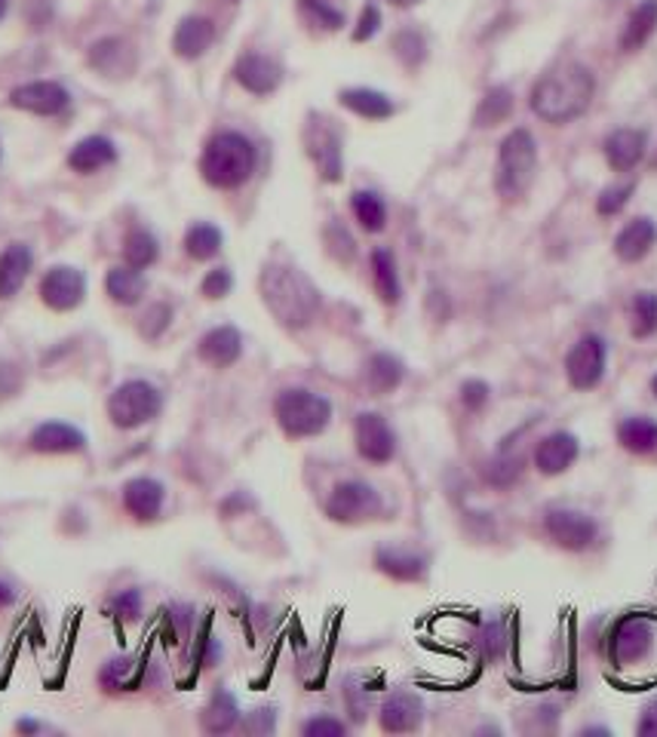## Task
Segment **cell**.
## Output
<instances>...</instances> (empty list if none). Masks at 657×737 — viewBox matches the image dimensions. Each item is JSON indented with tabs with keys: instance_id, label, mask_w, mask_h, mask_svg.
Listing matches in <instances>:
<instances>
[{
	"instance_id": "cell-23",
	"label": "cell",
	"mask_w": 657,
	"mask_h": 737,
	"mask_svg": "<svg viewBox=\"0 0 657 737\" xmlns=\"http://www.w3.org/2000/svg\"><path fill=\"white\" fill-rule=\"evenodd\" d=\"M31 265H34V256L25 243H13L0 253V301L13 299L15 292L25 287Z\"/></svg>"
},
{
	"instance_id": "cell-49",
	"label": "cell",
	"mask_w": 657,
	"mask_h": 737,
	"mask_svg": "<svg viewBox=\"0 0 657 737\" xmlns=\"http://www.w3.org/2000/svg\"><path fill=\"white\" fill-rule=\"evenodd\" d=\"M169 320H172V311H169L166 304H154L148 314H145V326H142V332H145L148 338H157V335L169 326Z\"/></svg>"
},
{
	"instance_id": "cell-13",
	"label": "cell",
	"mask_w": 657,
	"mask_h": 737,
	"mask_svg": "<svg viewBox=\"0 0 657 737\" xmlns=\"http://www.w3.org/2000/svg\"><path fill=\"white\" fill-rule=\"evenodd\" d=\"M304 145L311 160L326 181H342V136L328 126L326 118H311L304 130Z\"/></svg>"
},
{
	"instance_id": "cell-37",
	"label": "cell",
	"mask_w": 657,
	"mask_h": 737,
	"mask_svg": "<svg viewBox=\"0 0 657 737\" xmlns=\"http://www.w3.org/2000/svg\"><path fill=\"white\" fill-rule=\"evenodd\" d=\"M350 210H354L357 222L369 234H378V231H385V225H388V206H385V200L375 194V191H357V194L350 197Z\"/></svg>"
},
{
	"instance_id": "cell-20",
	"label": "cell",
	"mask_w": 657,
	"mask_h": 737,
	"mask_svg": "<svg viewBox=\"0 0 657 737\" xmlns=\"http://www.w3.org/2000/svg\"><path fill=\"white\" fill-rule=\"evenodd\" d=\"M197 354H200V360L210 362L215 369H227L243 354V335L234 326H215V330H210L200 338Z\"/></svg>"
},
{
	"instance_id": "cell-16",
	"label": "cell",
	"mask_w": 657,
	"mask_h": 737,
	"mask_svg": "<svg viewBox=\"0 0 657 737\" xmlns=\"http://www.w3.org/2000/svg\"><path fill=\"white\" fill-rule=\"evenodd\" d=\"M234 77H237L240 87L249 90L253 96H270L283 83V68H280V62H274L270 56L246 53L234 65Z\"/></svg>"
},
{
	"instance_id": "cell-18",
	"label": "cell",
	"mask_w": 657,
	"mask_h": 737,
	"mask_svg": "<svg viewBox=\"0 0 657 737\" xmlns=\"http://www.w3.org/2000/svg\"><path fill=\"white\" fill-rule=\"evenodd\" d=\"M166 489L164 482L151 480V477H135L123 485V507L133 513L135 520L151 523L164 511Z\"/></svg>"
},
{
	"instance_id": "cell-54",
	"label": "cell",
	"mask_w": 657,
	"mask_h": 737,
	"mask_svg": "<svg viewBox=\"0 0 657 737\" xmlns=\"http://www.w3.org/2000/svg\"><path fill=\"white\" fill-rule=\"evenodd\" d=\"M652 393H655V397H657V376L652 378Z\"/></svg>"
},
{
	"instance_id": "cell-42",
	"label": "cell",
	"mask_w": 657,
	"mask_h": 737,
	"mask_svg": "<svg viewBox=\"0 0 657 737\" xmlns=\"http://www.w3.org/2000/svg\"><path fill=\"white\" fill-rule=\"evenodd\" d=\"M492 403V388L482 381V378H470L461 384V406L467 412H482V409Z\"/></svg>"
},
{
	"instance_id": "cell-33",
	"label": "cell",
	"mask_w": 657,
	"mask_h": 737,
	"mask_svg": "<svg viewBox=\"0 0 657 737\" xmlns=\"http://www.w3.org/2000/svg\"><path fill=\"white\" fill-rule=\"evenodd\" d=\"M240 719V707H237V697L231 692H215L210 697V704L203 710V716H200V723L203 728L210 732V735H224V732H231Z\"/></svg>"
},
{
	"instance_id": "cell-45",
	"label": "cell",
	"mask_w": 657,
	"mask_h": 737,
	"mask_svg": "<svg viewBox=\"0 0 657 737\" xmlns=\"http://www.w3.org/2000/svg\"><path fill=\"white\" fill-rule=\"evenodd\" d=\"M301 732L308 737H342L347 735V725L335 716H314V719L301 725Z\"/></svg>"
},
{
	"instance_id": "cell-53",
	"label": "cell",
	"mask_w": 657,
	"mask_h": 737,
	"mask_svg": "<svg viewBox=\"0 0 657 737\" xmlns=\"http://www.w3.org/2000/svg\"><path fill=\"white\" fill-rule=\"evenodd\" d=\"M7 10H10V0H0V19L7 15Z\"/></svg>"
},
{
	"instance_id": "cell-30",
	"label": "cell",
	"mask_w": 657,
	"mask_h": 737,
	"mask_svg": "<svg viewBox=\"0 0 657 737\" xmlns=\"http://www.w3.org/2000/svg\"><path fill=\"white\" fill-rule=\"evenodd\" d=\"M657 29V0H643L633 13H630L627 25L621 31V49L624 53H636L648 44V37Z\"/></svg>"
},
{
	"instance_id": "cell-36",
	"label": "cell",
	"mask_w": 657,
	"mask_h": 737,
	"mask_svg": "<svg viewBox=\"0 0 657 737\" xmlns=\"http://www.w3.org/2000/svg\"><path fill=\"white\" fill-rule=\"evenodd\" d=\"M513 114V92L508 87H492V90L482 96L477 114H474V123L477 126H486L492 130L498 123H504Z\"/></svg>"
},
{
	"instance_id": "cell-1",
	"label": "cell",
	"mask_w": 657,
	"mask_h": 737,
	"mask_svg": "<svg viewBox=\"0 0 657 737\" xmlns=\"http://www.w3.org/2000/svg\"><path fill=\"white\" fill-rule=\"evenodd\" d=\"M593 92H597V80L590 75V68H583L578 62H563V65L550 68L547 75H541L528 105L541 121L568 123L581 118L583 111L590 108Z\"/></svg>"
},
{
	"instance_id": "cell-43",
	"label": "cell",
	"mask_w": 657,
	"mask_h": 737,
	"mask_svg": "<svg viewBox=\"0 0 657 737\" xmlns=\"http://www.w3.org/2000/svg\"><path fill=\"white\" fill-rule=\"evenodd\" d=\"M108 612L123 621H135L142 615V593L138 590H120L114 600L108 602Z\"/></svg>"
},
{
	"instance_id": "cell-24",
	"label": "cell",
	"mask_w": 657,
	"mask_h": 737,
	"mask_svg": "<svg viewBox=\"0 0 657 737\" xmlns=\"http://www.w3.org/2000/svg\"><path fill=\"white\" fill-rule=\"evenodd\" d=\"M118 160V148H114V142L105 136H90V138H80L71 154H68V166L80 172V176H90V172H99V169H105Z\"/></svg>"
},
{
	"instance_id": "cell-52",
	"label": "cell",
	"mask_w": 657,
	"mask_h": 737,
	"mask_svg": "<svg viewBox=\"0 0 657 737\" xmlns=\"http://www.w3.org/2000/svg\"><path fill=\"white\" fill-rule=\"evenodd\" d=\"M15 600V593H13V588H10V584H3V581H0V605H10V602Z\"/></svg>"
},
{
	"instance_id": "cell-9",
	"label": "cell",
	"mask_w": 657,
	"mask_h": 737,
	"mask_svg": "<svg viewBox=\"0 0 657 737\" xmlns=\"http://www.w3.org/2000/svg\"><path fill=\"white\" fill-rule=\"evenodd\" d=\"M657 639V624L645 615H627L621 617L609 633V658L614 667H636L643 663Z\"/></svg>"
},
{
	"instance_id": "cell-32",
	"label": "cell",
	"mask_w": 657,
	"mask_h": 737,
	"mask_svg": "<svg viewBox=\"0 0 657 737\" xmlns=\"http://www.w3.org/2000/svg\"><path fill=\"white\" fill-rule=\"evenodd\" d=\"M372 280H375V292L385 304H397L400 295H403V287H400V273H397V261H393V253L390 249H375L372 253Z\"/></svg>"
},
{
	"instance_id": "cell-40",
	"label": "cell",
	"mask_w": 657,
	"mask_h": 737,
	"mask_svg": "<svg viewBox=\"0 0 657 737\" xmlns=\"http://www.w3.org/2000/svg\"><path fill=\"white\" fill-rule=\"evenodd\" d=\"M99 682L108 692H133L138 685V663L133 658H111L99 673Z\"/></svg>"
},
{
	"instance_id": "cell-21",
	"label": "cell",
	"mask_w": 657,
	"mask_h": 737,
	"mask_svg": "<svg viewBox=\"0 0 657 737\" xmlns=\"http://www.w3.org/2000/svg\"><path fill=\"white\" fill-rule=\"evenodd\" d=\"M31 449L46 451V455H68V451L87 449V437L65 422H44L31 431Z\"/></svg>"
},
{
	"instance_id": "cell-38",
	"label": "cell",
	"mask_w": 657,
	"mask_h": 737,
	"mask_svg": "<svg viewBox=\"0 0 657 737\" xmlns=\"http://www.w3.org/2000/svg\"><path fill=\"white\" fill-rule=\"evenodd\" d=\"M222 249V231L210 222H200V225L188 227L185 234V253L197 261H207V258L219 256Z\"/></svg>"
},
{
	"instance_id": "cell-4",
	"label": "cell",
	"mask_w": 657,
	"mask_h": 737,
	"mask_svg": "<svg viewBox=\"0 0 657 737\" xmlns=\"http://www.w3.org/2000/svg\"><path fill=\"white\" fill-rule=\"evenodd\" d=\"M538 169V145L528 130H513L504 136L498 148V166H494V191L504 200H523L532 188Z\"/></svg>"
},
{
	"instance_id": "cell-39",
	"label": "cell",
	"mask_w": 657,
	"mask_h": 737,
	"mask_svg": "<svg viewBox=\"0 0 657 737\" xmlns=\"http://www.w3.org/2000/svg\"><path fill=\"white\" fill-rule=\"evenodd\" d=\"M482 477H486V482L494 485V489H508V485H513V482L523 477V458H516L513 451L501 449L494 458L486 461Z\"/></svg>"
},
{
	"instance_id": "cell-5",
	"label": "cell",
	"mask_w": 657,
	"mask_h": 737,
	"mask_svg": "<svg viewBox=\"0 0 657 737\" xmlns=\"http://www.w3.org/2000/svg\"><path fill=\"white\" fill-rule=\"evenodd\" d=\"M274 415L289 439L320 437L332 422V403L328 397L308 388H286L274 400Z\"/></svg>"
},
{
	"instance_id": "cell-34",
	"label": "cell",
	"mask_w": 657,
	"mask_h": 737,
	"mask_svg": "<svg viewBox=\"0 0 657 737\" xmlns=\"http://www.w3.org/2000/svg\"><path fill=\"white\" fill-rule=\"evenodd\" d=\"M145 273L138 271V268H114V271L108 273L105 289L111 299L118 301V304H135V301L145 295Z\"/></svg>"
},
{
	"instance_id": "cell-2",
	"label": "cell",
	"mask_w": 657,
	"mask_h": 737,
	"mask_svg": "<svg viewBox=\"0 0 657 737\" xmlns=\"http://www.w3.org/2000/svg\"><path fill=\"white\" fill-rule=\"evenodd\" d=\"M261 299L268 311L286 330H301L308 326L320 311V292L316 287L292 265H268L258 280Z\"/></svg>"
},
{
	"instance_id": "cell-14",
	"label": "cell",
	"mask_w": 657,
	"mask_h": 737,
	"mask_svg": "<svg viewBox=\"0 0 657 737\" xmlns=\"http://www.w3.org/2000/svg\"><path fill=\"white\" fill-rule=\"evenodd\" d=\"M10 105L29 114H41V118H56L71 105V96L56 80H34L10 92Z\"/></svg>"
},
{
	"instance_id": "cell-25",
	"label": "cell",
	"mask_w": 657,
	"mask_h": 737,
	"mask_svg": "<svg viewBox=\"0 0 657 737\" xmlns=\"http://www.w3.org/2000/svg\"><path fill=\"white\" fill-rule=\"evenodd\" d=\"M657 243V225L652 219H633L617 237H614V253L621 261H643L648 253H652V246Z\"/></svg>"
},
{
	"instance_id": "cell-19",
	"label": "cell",
	"mask_w": 657,
	"mask_h": 737,
	"mask_svg": "<svg viewBox=\"0 0 657 737\" xmlns=\"http://www.w3.org/2000/svg\"><path fill=\"white\" fill-rule=\"evenodd\" d=\"M645 148H648V136L643 130H633V126H624V130H614L612 136L605 138V160L612 166L614 172H630L636 169L639 160L645 157Z\"/></svg>"
},
{
	"instance_id": "cell-8",
	"label": "cell",
	"mask_w": 657,
	"mask_h": 737,
	"mask_svg": "<svg viewBox=\"0 0 657 737\" xmlns=\"http://www.w3.org/2000/svg\"><path fill=\"white\" fill-rule=\"evenodd\" d=\"M385 513V498L366 480L338 482L326 498V516L332 523L357 526L366 520H378Z\"/></svg>"
},
{
	"instance_id": "cell-47",
	"label": "cell",
	"mask_w": 657,
	"mask_h": 737,
	"mask_svg": "<svg viewBox=\"0 0 657 737\" xmlns=\"http://www.w3.org/2000/svg\"><path fill=\"white\" fill-rule=\"evenodd\" d=\"M301 10H304V13L314 15V19H316V22H320V25H323V29H328V31L342 29L344 15L338 13V10H332V7H326L323 0H301Z\"/></svg>"
},
{
	"instance_id": "cell-26",
	"label": "cell",
	"mask_w": 657,
	"mask_h": 737,
	"mask_svg": "<svg viewBox=\"0 0 657 737\" xmlns=\"http://www.w3.org/2000/svg\"><path fill=\"white\" fill-rule=\"evenodd\" d=\"M215 41V29H212L210 19L203 15H188L181 19L176 37H172V49L179 53L181 59H200Z\"/></svg>"
},
{
	"instance_id": "cell-44",
	"label": "cell",
	"mask_w": 657,
	"mask_h": 737,
	"mask_svg": "<svg viewBox=\"0 0 657 737\" xmlns=\"http://www.w3.org/2000/svg\"><path fill=\"white\" fill-rule=\"evenodd\" d=\"M630 194H633V185H614V188H605L597 200L599 215H617V212L627 206Z\"/></svg>"
},
{
	"instance_id": "cell-29",
	"label": "cell",
	"mask_w": 657,
	"mask_h": 737,
	"mask_svg": "<svg viewBox=\"0 0 657 737\" xmlns=\"http://www.w3.org/2000/svg\"><path fill=\"white\" fill-rule=\"evenodd\" d=\"M90 65L108 77H126L135 68L133 49L118 37H108V41H99L90 49Z\"/></svg>"
},
{
	"instance_id": "cell-41",
	"label": "cell",
	"mask_w": 657,
	"mask_h": 737,
	"mask_svg": "<svg viewBox=\"0 0 657 737\" xmlns=\"http://www.w3.org/2000/svg\"><path fill=\"white\" fill-rule=\"evenodd\" d=\"M630 326L636 338H652L657 332V295L655 292H639L630 308Z\"/></svg>"
},
{
	"instance_id": "cell-50",
	"label": "cell",
	"mask_w": 657,
	"mask_h": 737,
	"mask_svg": "<svg viewBox=\"0 0 657 737\" xmlns=\"http://www.w3.org/2000/svg\"><path fill=\"white\" fill-rule=\"evenodd\" d=\"M243 728H246V732H261V735H265V732H274V707L255 710L253 716L243 723Z\"/></svg>"
},
{
	"instance_id": "cell-46",
	"label": "cell",
	"mask_w": 657,
	"mask_h": 737,
	"mask_svg": "<svg viewBox=\"0 0 657 737\" xmlns=\"http://www.w3.org/2000/svg\"><path fill=\"white\" fill-rule=\"evenodd\" d=\"M231 287H234V277H231V271L227 268H212L207 277H203V295L207 299H224L227 292H231Z\"/></svg>"
},
{
	"instance_id": "cell-11",
	"label": "cell",
	"mask_w": 657,
	"mask_h": 737,
	"mask_svg": "<svg viewBox=\"0 0 657 737\" xmlns=\"http://www.w3.org/2000/svg\"><path fill=\"white\" fill-rule=\"evenodd\" d=\"M354 443L359 458L369 465H390L397 458V434L378 412H359L354 422Z\"/></svg>"
},
{
	"instance_id": "cell-6",
	"label": "cell",
	"mask_w": 657,
	"mask_h": 737,
	"mask_svg": "<svg viewBox=\"0 0 657 737\" xmlns=\"http://www.w3.org/2000/svg\"><path fill=\"white\" fill-rule=\"evenodd\" d=\"M544 535L566 554H587L599 541V523L571 504H550L541 516Z\"/></svg>"
},
{
	"instance_id": "cell-22",
	"label": "cell",
	"mask_w": 657,
	"mask_h": 737,
	"mask_svg": "<svg viewBox=\"0 0 657 737\" xmlns=\"http://www.w3.org/2000/svg\"><path fill=\"white\" fill-rule=\"evenodd\" d=\"M375 566L393 581H421L427 574V559L409 547H378Z\"/></svg>"
},
{
	"instance_id": "cell-31",
	"label": "cell",
	"mask_w": 657,
	"mask_h": 737,
	"mask_svg": "<svg viewBox=\"0 0 657 737\" xmlns=\"http://www.w3.org/2000/svg\"><path fill=\"white\" fill-rule=\"evenodd\" d=\"M405 378V366L400 357H393V354H375L369 366H366V384H369V391L378 393V397H385V393L397 391L400 384H403Z\"/></svg>"
},
{
	"instance_id": "cell-17",
	"label": "cell",
	"mask_w": 657,
	"mask_h": 737,
	"mask_svg": "<svg viewBox=\"0 0 657 737\" xmlns=\"http://www.w3.org/2000/svg\"><path fill=\"white\" fill-rule=\"evenodd\" d=\"M378 723L390 735H409V732H419L424 723V704H421L419 694L412 692H393L381 704V716Z\"/></svg>"
},
{
	"instance_id": "cell-3",
	"label": "cell",
	"mask_w": 657,
	"mask_h": 737,
	"mask_svg": "<svg viewBox=\"0 0 657 737\" xmlns=\"http://www.w3.org/2000/svg\"><path fill=\"white\" fill-rule=\"evenodd\" d=\"M255 164H258V150L249 138L234 130H224L207 142L203 157H200V176L212 188L234 191L240 185L253 179Z\"/></svg>"
},
{
	"instance_id": "cell-15",
	"label": "cell",
	"mask_w": 657,
	"mask_h": 737,
	"mask_svg": "<svg viewBox=\"0 0 657 737\" xmlns=\"http://www.w3.org/2000/svg\"><path fill=\"white\" fill-rule=\"evenodd\" d=\"M83 295H87V277L68 265L49 268L41 280V299L53 311H75Z\"/></svg>"
},
{
	"instance_id": "cell-51",
	"label": "cell",
	"mask_w": 657,
	"mask_h": 737,
	"mask_svg": "<svg viewBox=\"0 0 657 737\" xmlns=\"http://www.w3.org/2000/svg\"><path fill=\"white\" fill-rule=\"evenodd\" d=\"M636 735H639V737H657V701L645 704L643 716H639V725H636Z\"/></svg>"
},
{
	"instance_id": "cell-48",
	"label": "cell",
	"mask_w": 657,
	"mask_h": 737,
	"mask_svg": "<svg viewBox=\"0 0 657 737\" xmlns=\"http://www.w3.org/2000/svg\"><path fill=\"white\" fill-rule=\"evenodd\" d=\"M378 25H381V13H378V7H375V3H369V7L363 10V15H359L357 29H354V41L363 44V41L375 37V34H378Z\"/></svg>"
},
{
	"instance_id": "cell-35",
	"label": "cell",
	"mask_w": 657,
	"mask_h": 737,
	"mask_svg": "<svg viewBox=\"0 0 657 737\" xmlns=\"http://www.w3.org/2000/svg\"><path fill=\"white\" fill-rule=\"evenodd\" d=\"M157 256H160V246H157V237L151 231L135 227V231L126 234V241H123V258H126L130 268L145 271V268H151L157 261Z\"/></svg>"
},
{
	"instance_id": "cell-27",
	"label": "cell",
	"mask_w": 657,
	"mask_h": 737,
	"mask_svg": "<svg viewBox=\"0 0 657 737\" xmlns=\"http://www.w3.org/2000/svg\"><path fill=\"white\" fill-rule=\"evenodd\" d=\"M338 102H342L347 111H354L359 118H366V121H388L393 118V102H390V96L378 90H369V87H350V90H342L338 96Z\"/></svg>"
},
{
	"instance_id": "cell-12",
	"label": "cell",
	"mask_w": 657,
	"mask_h": 737,
	"mask_svg": "<svg viewBox=\"0 0 657 737\" xmlns=\"http://www.w3.org/2000/svg\"><path fill=\"white\" fill-rule=\"evenodd\" d=\"M578 458H581V439L571 431H550L547 437L538 439V446L532 451V465L541 477H563Z\"/></svg>"
},
{
	"instance_id": "cell-7",
	"label": "cell",
	"mask_w": 657,
	"mask_h": 737,
	"mask_svg": "<svg viewBox=\"0 0 657 737\" xmlns=\"http://www.w3.org/2000/svg\"><path fill=\"white\" fill-rule=\"evenodd\" d=\"M160 409H164V393L157 391L151 381H142V378L123 381L108 400V415L123 431H133V427L154 422L160 415Z\"/></svg>"
},
{
	"instance_id": "cell-28",
	"label": "cell",
	"mask_w": 657,
	"mask_h": 737,
	"mask_svg": "<svg viewBox=\"0 0 657 737\" xmlns=\"http://www.w3.org/2000/svg\"><path fill=\"white\" fill-rule=\"evenodd\" d=\"M617 443L630 455H655L657 451V422L645 415H630L624 422H617Z\"/></svg>"
},
{
	"instance_id": "cell-10",
	"label": "cell",
	"mask_w": 657,
	"mask_h": 737,
	"mask_svg": "<svg viewBox=\"0 0 657 737\" xmlns=\"http://www.w3.org/2000/svg\"><path fill=\"white\" fill-rule=\"evenodd\" d=\"M605 366H609V347H605V342L599 335L587 332L566 354L568 384L575 391H593V388H599V381L605 378Z\"/></svg>"
}]
</instances>
